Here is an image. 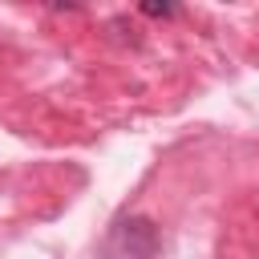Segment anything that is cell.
<instances>
[{"mask_svg": "<svg viewBox=\"0 0 259 259\" xmlns=\"http://www.w3.org/2000/svg\"><path fill=\"white\" fill-rule=\"evenodd\" d=\"M142 12H146V16H174L178 8H174V4H142Z\"/></svg>", "mask_w": 259, "mask_h": 259, "instance_id": "2", "label": "cell"}, {"mask_svg": "<svg viewBox=\"0 0 259 259\" xmlns=\"http://www.w3.org/2000/svg\"><path fill=\"white\" fill-rule=\"evenodd\" d=\"M162 247V231L146 214H121L101 239V259H154Z\"/></svg>", "mask_w": 259, "mask_h": 259, "instance_id": "1", "label": "cell"}]
</instances>
